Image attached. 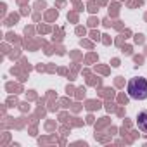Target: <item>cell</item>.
I'll return each mask as SVG.
<instances>
[{
	"label": "cell",
	"mask_w": 147,
	"mask_h": 147,
	"mask_svg": "<svg viewBox=\"0 0 147 147\" xmlns=\"http://www.w3.org/2000/svg\"><path fill=\"white\" fill-rule=\"evenodd\" d=\"M126 90H128V95L131 99H135V100H145L147 99V80L140 78V76L131 78L128 82Z\"/></svg>",
	"instance_id": "6da1fadb"
},
{
	"label": "cell",
	"mask_w": 147,
	"mask_h": 147,
	"mask_svg": "<svg viewBox=\"0 0 147 147\" xmlns=\"http://www.w3.org/2000/svg\"><path fill=\"white\" fill-rule=\"evenodd\" d=\"M137 125H138V128H140L144 133H147V109H144V111L138 113V116H137Z\"/></svg>",
	"instance_id": "7a4b0ae2"
}]
</instances>
